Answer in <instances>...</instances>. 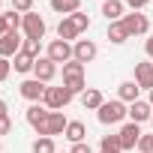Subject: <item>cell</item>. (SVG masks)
I'll return each instance as SVG.
<instances>
[{
  "mask_svg": "<svg viewBox=\"0 0 153 153\" xmlns=\"http://www.w3.org/2000/svg\"><path fill=\"white\" fill-rule=\"evenodd\" d=\"M15 72H21V75H27V72H33V66H36V57H30V54H24V51H18L15 54Z\"/></svg>",
  "mask_w": 153,
  "mask_h": 153,
  "instance_id": "22",
  "label": "cell"
},
{
  "mask_svg": "<svg viewBox=\"0 0 153 153\" xmlns=\"http://www.w3.org/2000/svg\"><path fill=\"white\" fill-rule=\"evenodd\" d=\"M138 90H141V87H138L135 81H123V84L117 87V99L132 105V102H138Z\"/></svg>",
  "mask_w": 153,
  "mask_h": 153,
  "instance_id": "20",
  "label": "cell"
},
{
  "mask_svg": "<svg viewBox=\"0 0 153 153\" xmlns=\"http://www.w3.org/2000/svg\"><path fill=\"white\" fill-rule=\"evenodd\" d=\"M69 18H72V21H75V27H78V30H81V33H84V30H87V27H90V18H87V15H84V12H81V9H78V12H72V15H69Z\"/></svg>",
  "mask_w": 153,
  "mask_h": 153,
  "instance_id": "27",
  "label": "cell"
},
{
  "mask_svg": "<svg viewBox=\"0 0 153 153\" xmlns=\"http://www.w3.org/2000/svg\"><path fill=\"white\" fill-rule=\"evenodd\" d=\"M123 12H126V3H123V0H105V3H102V15L108 18V24H111V21H120Z\"/></svg>",
  "mask_w": 153,
  "mask_h": 153,
  "instance_id": "17",
  "label": "cell"
},
{
  "mask_svg": "<svg viewBox=\"0 0 153 153\" xmlns=\"http://www.w3.org/2000/svg\"><path fill=\"white\" fill-rule=\"evenodd\" d=\"M21 45H24V39H21V33L18 30H9L6 36H0V57H15L18 51H21Z\"/></svg>",
  "mask_w": 153,
  "mask_h": 153,
  "instance_id": "9",
  "label": "cell"
},
{
  "mask_svg": "<svg viewBox=\"0 0 153 153\" xmlns=\"http://www.w3.org/2000/svg\"><path fill=\"white\" fill-rule=\"evenodd\" d=\"M6 21H9V27H12V30H21L24 15H21V12H15V9H9V12H6Z\"/></svg>",
  "mask_w": 153,
  "mask_h": 153,
  "instance_id": "28",
  "label": "cell"
},
{
  "mask_svg": "<svg viewBox=\"0 0 153 153\" xmlns=\"http://www.w3.org/2000/svg\"><path fill=\"white\" fill-rule=\"evenodd\" d=\"M0 117H9V105H6L3 99H0Z\"/></svg>",
  "mask_w": 153,
  "mask_h": 153,
  "instance_id": "38",
  "label": "cell"
},
{
  "mask_svg": "<svg viewBox=\"0 0 153 153\" xmlns=\"http://www.w3.org/2000/svg\"><path fill=\"white\" fill-rule=\"evenodd\" d=\"M102 150H120V135H102Z\"/></svg>",
  "mask_w": 153,
  "mask_h": 153,
  "instance_id": "29",
  "label": "cell"
},
{
  "mask_svg": "<svg viewBox=\"0 0 153 153\" xmlns=\"http://www.w3.org/2000/svg\"><path fill=\"white\" fill-rule=\"evenodd\" d=\"M12 132V120L9 117H0V135H9Z\"/></svg>",
  "mask_w": 153,
  "mask_h": 153,
  "instance_id": "34",
  "label": "cell"
},
{
  "mask_svg": "<svg viewBox=\"0 0 153 153\" xmlns=\"http://www.w3.org/2000/svg\"><path fill=\"white\" fill-rule=\"evenodd\" d=\"M12 27H9V21H6V12H0V36H6Z\"/></svg>",
  "mask_w": 153,
  "mask_h": 153,
  "instance_id": "36",
  "label": "cell"
},
{
  "mask_svg": "<svg viewBox=\"0 0 153 153\" xmlns=\"http://www.w3.org/2000/svg\"><path fill=\"white\" fill-rule=\"evenodd\" d=\"M0 6H3V0H0Z\"/></svg>",
  "mask_w": 153,
  "mask_h": 153,
  "instance_id": "42",
  "label": "cell"
},
{
  "mask_svg": "<svg viewBox=\"0 0 153 153\" xmlns=\"http://www.w3.org/2000/svg\"><path fill=\"white\" fill-rule=\"evenodd\" d=\"M12 9L21 12V15H27V12H33V0H12Z\"/></svg>",
  "mask_w": 153,
  "mask_h": 153,
  "instance_id": "30",
  "label": "cell"
},
{
  "mask_svg": "<svg viewBox=\"0 0 153 153\" xmlns=\"http://www.w3.org/2000/svg\"><path fill=\"white\" fill-rule=\"evenodd\" d=\"M63 87L75 96V93H84L87 90V81H84V75H75V78H63Z\"/></svg>",
  "mask_w": 153,
  "mask_h": 153,
  "instance_id": "24",
  "label": "cell"
},
{
  "mask_svg": "<svg viewBox=\"0 0 153 153\" xmlns=\"http://www.w3.org/2000/svg\"><path fill=\"white\" fill-rule=\"evenodd\" d=\"M69 153H93V150H90V144H87V141H81V144H72V150H69Z\"/></svg>",
  "mask_w": 153,
  "mask_h": 153,
  "instance_id": "35",
  "label": "cell"
},
{
  "mask_svg": "<svg viewBox=\"0 0 153 153\" xmlns=\"http://www.w3.org/2000/svg\"><path fill=\"white\" fill-rule=\"evenodd\" d=\"M33 153H57L54 138H51V135H39V138L33 141Z\"/></svg>",
  "mask_w": 153,
  "mask_h": 153,
  "instance_id": "23",
  "label": "cell"
},
{
  "mask_svg": "<svg viewBox=\"0 0 153 153\" xmlns=\"http://www.w3.org/2000/svg\"><path fill=\"white\" fill-rule=\"evenodd\" d=\"M147 3H150V0H126V6H129L132 12H141V9H144Z\"/></svg>",
  "mask_w": 153,
  "mask_h": 153,
  "instance_id": "33",
  "label": "cell"
},
{
  "mask_svg": "<svg viewBox=\"0 0 153 153\" xmlns=\"http://www.w3.org/2000/svg\"><path fill=\"white\" fill-rule=\"evenodd\" d=\"M75 75H84V63H78V60L63 63V78H75Z\"/></svg>",
  "mask_w": 153,
  "mask_h": 153,
  "instance_id": "25",
  "label": "cell"
},
{
  "mask_svg": "<svg viewBox=\"0 0 153 153\" xmlns=\"http://www.w3.org/2000/svg\"><path fill=\"white\" fill-rule=\"evenodd\" d=\"M78 33H81V30L75 27V21H72L69 15L60 18V24H57V39H63V42H72V39H75V42H78Z\"/></svg>",
  "mask_w": 153,
  "mask_h": 153,
  "instance_id": "14",
  "label": "cell"
},
{
  "mask_svg": "<svg viewBox=\"0 0 153 153\" xmlns=\"http://www.w3.org/2000/svg\"><path fill=\"white\" fill-rule=\"evenodd\" d=\"M150 117H153V105H150V102L138 99V102L129 105V120H132V123H147Z\"/></svg>",
  "mask_w": 153,
  "mask_h": 153,
  "instance_id": "13",
  "label": "cell"
},
{
  "mask_svg": "<svg viewBox=\"0 0 153 153\" xmlns=\"http://www.w3.org/2000/svg\"><path fill=\"white\" fill-rule=\"evenodd\" d=\"M120 21H123V27L129 30V36H144V33L150 30V18L141 15V12H129V15H123Z\"/></svg>",
  "mask_w": 153,
  "mask_h": 153,
  "instance_id": "5",
  "label": "cell"
},
{
  "mask_svg": "<svg viewBox=\"0 0 153 153\" xmlns=\"http://www.w3.org/2000/svg\"><path fill=\"white\" fill-rule=\"evenodd\" d=\"M138 150L141 153H153V135H141L138 138Z\"/></svg>",
  "mask_w": 153,
  "mask_h": 153,
  "instance_id": "31",
  "label": "cell"
},
{
  "mask_svg": "<svg viewBox=\"0 0 153 153\" xmlns=\"http://www.w3.org/2000/svg\"><path fill=\"white\" fill-rule=\"evenodd\" d=\"M69 102H72V93H69L66 87H48V90H45V99H42V105H45L48 111H63Z\"/></svg>",
  "mask_w": 153,
  "mask_h": 153,
  "instance_id": "2",
  "label": "cell"
},
{
  "mask_svg": "<svg viewBox=\"0 0 153 153\" xmlns=\"http://www.w3.org/2000/svg\"><path fill=\"white\" fill-rule=\"evenodd\" d=\"M96 117H99V123H105V126H114V123H120L123 117H129V108H126V102H120V99H105L102 102V108L96 111Z\"/></svg>",
  "mask_w": 153,
  "mask_h": 153,
  "instance_id": "1",
  "label": "cell"
},
{
  "mask_svg": "<svg viewBox=\"0 0 153 153\" xmlns=\"http://www.w3.org/2000/svg\"><path fill=\"white\" fill-rule=\"evenodd\" d=\"M9 72H12V63L6 57H0V81H6L9 78Z\"/></svg>",
  "mask_w": 153,
  "mask_h": 153,
  "instance_id": "32",
  "label": "cell"
},
{
  "mask_svg": "<svg viewBox=\"0 0 153 153\" xmlns=\"http://www.w3.org/2000/svg\"><path fill=\"white\" fill-rule=\"evenodd\" d=\"M126 39H132V36H129V30L123 27V21H111V24H108V42H111V45H123Z\"/></svg>",
  "mask_w": 153,
  "mask_h": 153,
  "instance_id": "19",
  "label": "cell"
},
{
  "mask_svg": "<svg viewBox=\"0 0 153 153\" xmlns=\"http://www.w3.org/2000/svg\"><path fill=\"white\" fill-rule=\"evenodd\" d=\"M45 90H48V84H42L39 78H27V81H21V87H18V93H21L27 102H42V99H45Z\"/></svg>",
  "mask_w": 153,
  "mask_h": 153,
  "instance_id": "7",
  "label": "cell"
},
{
  "mask_svg": "<svg viewBox=\"0 0 153 153\" xmlns=\"http://www.w3.org/2000/svg\"><path fill=\"white\" fill-rule=\"evenodd\" d=\"M21 30H24V39H42L45 36V18L36 15V12H27Z\"/></svg>",
  "mask_w": 153,
  "mask_h": 153,
  "instance_id": "6",
  "label": "cell"
},
{
  "mask_svg": "<svg viewBox=\"0 0 153 153\" xmlns=\"http://www.w3.org/2000/svg\"><path fill=\"white\" fill-rule=\"evenodd\" d=\"M51 9L60 12V15L66 18V15H72V12L81 9V0H51Z\"/></svg>",
  "mask_w": 153,
  "mask_h": 153,
  "instance_id": "21",
  "label": "cell"
},
{
  "mask_svg": "<svg viewBox=\"0 0 153 153\" xmlns=\"http://www.w3.org/2000/svg\"><path fill=\"white\" fill-rule=\"evenodd\" d=\"M150 126H153V117H150Z\"/></svg>",
  "mask_w": 153,
  "mask_h": 153,
  "instance_id": "41",
  "label": "cell"
},
{
  "mask_svg": "<svg viewBox=\"0 0 153 153\" xmlns=\"http://www.w3.org/2000/svg\"><path fill=\"white\" fill-rule=\"evenodd\" d=\"M63 138H66V141H72V144H81V141L87 138V126H84L81 120H69V126H66Z\"/></svg>",
  "mask_w": 153,
  "mask_h": 153,
  "instance_id": "16",
  "label": "cell"
},
{
  "mask_svg": "<svg viewBox=\"0 0 153 153\" xmlns=\"http://www.w3.org/2000/svg\"><path fill=\"white\" fill-rule=\"evenodd\" d=\"M96 54H99V48H96L93 39H78V42H72V60H78V63H90Z\"/></svg>",
  "mask_w": 153,
  "mask_h": 153,
  "instance_id": "8",
  "label": "cell"
},
{
  "mask_svg": "<svg viewBox=\"0 0 153 153\" xmlns=\"http://www.w3.org/2000/svg\"><path fill=\"white\" fill-rule=\"evenodd\" d=\"M117 135H120V150H135V147H138V138H141L144 132H141V123H132V120H129V123L120 126Z\"/></svg>",
  "mask_w": 153,
  "mask_h": 153,
  "instance_id": "4",
  "label": "cell"
},
{
  "mask_svg": "<svg viewBox=\"0 0 153 153\" xmlns=\"http://www.w3.org/2000/svg\"><path fill=\"white\" fill-rule=\"evenodd\" d=\"M45 57H48V60H54V63H69V60H72V42H63V39H54V42L48 45Z\"/></svg>",
  "mask_w": 153,
  "mask_h": 153,
  "instance_id": "10",
  "label": "cell"
},
{
  "mask_svg": "<svg viewBox=\"0 0 153 153\" xmlns=\"http://www.w3.org/2000/svg\"><path fill=\"white\" fill-rule=\"evenodd\" d=\"M147 102H150V105H153V90H150V99H147Z\"/></svg>",
  "mask_w": 153,
  "mask_h": 153,
  "instance_id": "40",
  "label": "cell"
},
{
  "mask_svg": "<svg viewBox=\"0 0 153 153\" xmlns=\"http://www.w3.org/2000/svg\"><path fill=\"white\" fill-rule=\"evenodd\" d=\"M48 114H51V111H48L42 102H33V105L27 108V114H24V117H27V123H30L39 135H45V129H48Z\"/></svg>",
  "mask_w": 153,
  "mask_h": 153,
  "instance_id": "3",
  "label": "cell"
},
{
  "mask_svg": "<svg viewBox=\"0 0 153 153\" xmlns=\"http://www.w3.org/2000/svg\"><path fill=\"white\" fill-rule=\"evenodd\" d=\"M66 126H69V120L63 117V111H51L48 114V129H45V135H63L66 132Z\"/></svg>",
  "mask_w": 153,
  "mask_h": 153,
  "instance_id": "15",
  "label": "cell"
},
{
  "mask_svg": "<svg viewBox=\"0 0 153 153\" xmlns=\"http://www.w3.org/2000/svg\"><path fill=\"white\" fill-rule=\"evenodd\" d=\"M135 84H138L141 90H153V63H150V60L135 63Z\"/></svg>",
  "mask_w": 153,
  "mask_h": 153,
  "instance_id": "12",
  "label": "cell"
},
{
  "mask_svg": "<svg viewBox=\"0 0 153 153\" xmlns=\"http://www.w3.org/2000/svg\"><path fill=\"white\" fill-rule=\"evenodd\" d=\"M102 102H105V96H102V90H96V87H90V90L81 93V105H84L87 111H99Z\"/></svg>",
  "mask_w": 153,
  "mask_h": 153,
  "instance_id": "18",
  "label": "cell"
},
{
  "mask_svg": "<svg viewBox=\"0 0 153 153\" xmlns=\"http://www.w3.org/2000/svg\"><path fill=\"white\" fill-rule=\"evenodd\" d=\"M54 75H57V63L48 60V57H36V66H33V78H39L42 84L54 81Z\"/></svg>",
  "mask_w": 153,
  "mask_h": 153,
  "instance_id": "11",
  "label": "cell"
},
{
  "mask_svg": "<svg viewBox=\"0 0 153 153\" xmlns=\"http://www.w3.org/2000/svg\"><path fill=\"white\" fill-rule=\"evenodd\" d=\"M99 153H120V150H99Z\"/></svg>",
  "mask_w": 153,
  "mask_h": 153,
  "instance_id": "39",
  "label": "cell"
},
{
  "mask_svg": "<svg viewBox=\"0 0 153 153\" xmlns=\"http://www.w3.org/2000/svg\"><path fill=\"white\" fill-rule=\"evenodd\" d=\"M0 150H3V144H0Z\"/></svg>",
  "mask_w": 153,
  "mask_h": 153,
  "instance_id": "43",
  "label": "cell"
},
{
  "mask_svg": "<svg viewBox=\"0 0 153 153\" xmlns=\"http://www.w3.org/2000/svg\"><path fill=\"white\" fill-rule=\"evenodd\" d=\"M144 51H147V57H150V60H153V36H150V39H147V42H144Z\"/></svg>",
  "mask_w": 153,
  "mask_h": 153,
  "instance_id": "37",
  "label": "cell"
},
{
  "mask_svg": "<svg viewBox=\"0 0 153 153\" xmlns=\"http://www.w3.org/2000/svg\"><path fill=\"white\" fill-rule=\"evenodd\" d=\"M21 51H24V54H30V57H42V54H39V51H42V39H24Z\"/></svg>",
  "mask_w": 153,
  "mask_h": 153,
  "instance_id": "26",
  "label": "cell"
}]
</instances>
